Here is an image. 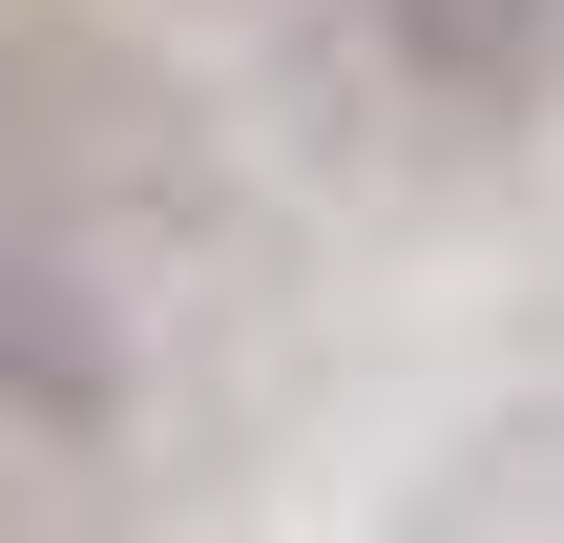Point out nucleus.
<instances>
[{
	"label": "nucleus",
	"mask_w": 564,
	"mask_h": 543,
	"mask_svg": "<svg viewBox=\"0 0 564 543\" xmlns=\"http://www.w3.org/2000/svg\"><path fill=\"white\" fill-rule=\"evenodd\" d=\"M0 398H21L42 439H105V398H126V356H105V293H84L63 251H21V230H0Z\"/></svg>",
	"instance_id": "obj_1"
},
{
	"label": "nucleus",
	"mask_w": 564,
	"mask_h": 543,
	"mask_svg": "<svg viewBox=\"0 0 564 543\" xmlns=\"http://www.w3.org/2000/svg\"><path fill=\"white\" fill-rule=\"evenodd\" d=\"M377 42L440 84V105H544L564 63V0H377Z\"/></svg>",
	"instance_id": "obj_2"
}]
</instances>
